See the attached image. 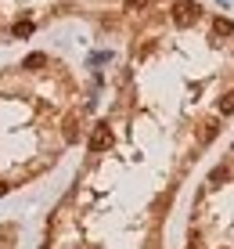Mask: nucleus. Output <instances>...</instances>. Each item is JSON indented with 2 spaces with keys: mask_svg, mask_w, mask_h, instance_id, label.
Wrapping results in <instances>:
<instances>
[{
  "mask_svg": "<svg viewBox=\"0 0 234 249\" xmlns=\"http://www.w3.org/2000/svg\"><path fill=\"white\" fill-rule=\"evenodd\" d=\"M173 22H177V25L198 22V4H191V0H177V4H173Z\"/></svg>",
  "mask_w": 234,
  "mask_h": 249,
  "instance_id": "1",
  "label": "nucleus"
},
{
  "mask_svg": "<svg viewBox=\"0 0 234 249\" xmlns=\"http://www.w3.org/2000/svg\"><path fill=\"white\" fill-rule=\"evenodd\" d=\"M108 144H112V130H108V126H105V123H101V126H98V130H94V134H90V148H94V152H105V148H108Z\"/></svg>",
  "mask_w": 234,
  "mask_h": 249,
  "instance_id": "2",
  "label": "nucleus"
},
{
  "mask_svg": "<svg viewBox=\"0 0 234 249\" xmlns=\"http://www.w3.org/2000/svg\"><path fill=\"white\" fill-rule=\"evenodd\" d=\"M220 112H223V116H231V112H234V90H231L227 98L220 101Z\"/></svg>",
  "mask_w": 234,
  "mask_h": 249,
  "instance_id": "3",
  "label": "nucleus"
},
{
  "mask_svg": "<svg viewBox=\"0 0 234 249\" xmlns=\"http://www.w3.org/2000/svg\"><path fill=\"white\" fill-rule=\"evenodd\" d=\"M29 33H33V22H18L15 25V36H29Z\"/></svg>",
  "mask_w": 234,
  "mask_h": 249,
  "instance_id": "4",
  "label": "nucleus"
},
{
  "mask_svg": "<svg viewBox=\"0 0 234 249\" xmlns=\"http://www.w3.org/2000/svg\"><path fill=\"white\" fill-rule=\"evenodd\" d=\"M43 65V54H29L25 58V69H40Z\"/></svg>",
  "mask_w": 234,
  "mask_h": 249,
  "instance_id": "5",
  "label": "nucleus"
},
{
  "mask_svg": "<svg viewBox=\"0 0 234 249\" xmlns=\"http://www.w3.org/2000/svg\"><path fill=\"white\" fill-rule=\"evenodd\" d=\"M216 33H234V25L227 18H216Z\"/></svg>",
  "mask_w": 234,
  "mask_h": 249,
  "instance_id": "6",
  "label": "nucleus"
},
{
  "mask_svg": "<svg viewBox=\"0 0 234 249\" xmlns=\"http://www.w3.org/2000/svg\"><path fill=\"white\" fill-rule=\"evenodd\" d=\"M144 4H148V0H126V7H130V11H134V7H144Z\"/></svg>",
  "mask_w": 234,
  "mask_h": 249,
  "instance_id": "7",
  "label": "nucleus"
},
{
  "mask_svg": "<svg viewBox=\"0 0 234 249\" xmlns=\"http://www.w3.org/2000/svg\"><path fill=\"white\" fill-rule=\"evenodd\" d=\"M4 192H7V184H0V195H4Z\"/></svg>",
  "mask_w": 234,
  "mask_h": 249,
  "instance_id": "8",
  "label": "nucleus"
}]
</instances>
